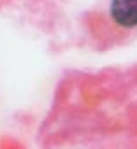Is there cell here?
Returning a JSON list of instances; mask_svg holds the SVG:
<instances>
[{"instance_id": "obj_1", "label": "cell", "mask_w": 137, "mask_h": 149, "mask_svg": "<svg viewBox=\"0 0 137 149\" xmlns=\"http://www.w3.org/2000/svg\"><path fill=\"white\" fill-rule=\"evenodd\" d=\"M106 28L114 37L137 32V0H109L104 16Z\"/></svg>"}]
</instances>
